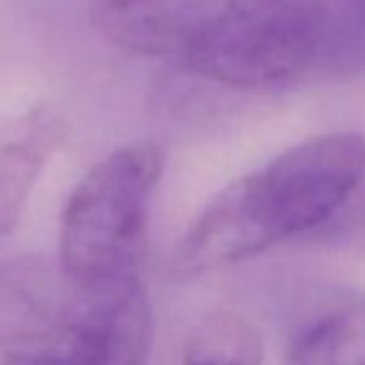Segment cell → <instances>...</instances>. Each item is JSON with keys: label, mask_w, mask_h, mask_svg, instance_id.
<instances>
[{"label": "cell", "mask_w": 365, "mask_h": 365, "mask_svg": "<svg viewBox=\"0 0 365 365\" xmlns=\"http://www.w3.org/2000/svg\"><path fill=\"white\" fill-rule=\"evenodd\" d=\"M365 179V135L311 137L221 189L184 231L177 279H199L264 254L328 221Z\"/></svg>", "instance_id": "obj_1"}, {"label": "cell", "mask_w": 365, "mask_h": 365, "mask_svg": "<svg viewBox=\"0 0 365 365\" xmlns=\"http://www.w3.org/2000/svg\"><path fill=\"white\" fill-rule=\"evenodd\" d=\"M363 70V0H236L179 65L241 92L296 90Z\"/></svg>", "instance_id": "obj_2"}, {"label": "cell", "mask_w": 365, "mask_h": 365, "mask_svg": "<svg viewBox=\"0 0 365 365\" xmlns=\"http://www.w3.org/2000/svg\"><path fill=\"white\" fill-rule=\"evenodd\" d=\"M164 172V149L132 142L102 157L70 192L60 219L58 259L87 289L140 279L149 209Z\"/></svg>", "instance_id": "obj_3"}, {"label": "cell", "mask_w": 365, "mask_h": 365, "mask_svg": "<svg viewBox=\"0 0 365 365\" xmlns=\"http://www.w3.org/2000/svg\"><path fill=\"white\" fill-rule=\"evenodd\" d=\"M100 289H87L60 259L0 264V356L65 361Z\"/></svg>", "instance_id": "obj_4"}, {"label": "cell", "mask_w": 365, "mask_h": 365, "mask_svg": "<svg viewBox=\"0 0 365 365\" xmlns=\"http://www.w3.org/2000/svg\"><path fill=\"white\" fill-rule=\"evenodd\" d=\"M236 0H92V30L132 58L169 68L184 63L194 45Z\"/></svg>", "instance_id": "obj_5"}, {"label": "cell", "mask_w": 365, "mask_h": 365, "mask_svg": "<svg viewBox=\"0 0 365 365\" xmlns=\"http://www.w3.org/2000/svg\"><path fill=\"white\" fill-rule=\"evenodd\" d=\"M152 311L140 279L100 289L63 365H147Z\"/></svg>", "instance_id": "obj_6"}, {"label": "cell", "mask_w": 365, "mask_h": 365, "mask_svg": "<svg viewBox=\"0 0 365 365\" xmlns=\"http://www.w3.org/2000/svg\"><path fill=\"white\" fill-rule=\"evenodd\" d=\"M68 135V117L53 105L0 115V236L18 224L30 192Z\"/></svg>", "instance_id": "obj_7"}, {"label": "cell", "mask_w": 365, "mask_h": 365, "mask_svg": "<svg viewBox=\"0 0 365 365\" xmlns=\"http://www.w3.org/2000/svg\"><path fill=\"white\" fill-rule=\"evenodd\" d=\"M291 365H365V298L331 308L303 328Z\"/></svg>", "instance_id": "obj_8"}, {"label": "cell", "mask_w": 365, "mask_h": 365, "mask_svg": "<svg viewBox=\"0 0 365 365\" xmlns=\"http://www.w3.org/2000/svg\"><path fill=\"white\" fill-rule=\"evenodd\" d=\"M179 365H264V343L244 316L214 311L192 331Z\"/></svg>", "instance_id": "obj_9"}, {"label": "cell", "mask_w": 365, "mask_h": 365, "mask_svg": "<svg viewBox=\"0 0 365 365\" xmlns=\"http://www.w3.org/2000/svg\"><path fill=\"white\" fill-rule=\"evenodd\" d=\"M0 365H63V361H40V358H3Z\"/></svg>", "instance_id": "obj_10"}, {"label": "cell", "mask_w": 365, "mask_h": 365, "mask_svg": "<svg viewBox=\"0 0 365 365\" xmlns=\"http://www.w3.org/2000/svg\"><path fill=\"white\" fill-rule=\"evenodd\" d=\"M363 3H365V0H363Z\"/></svg>", "instance_id": "obj_11"}]
</instances>
